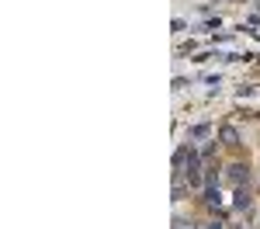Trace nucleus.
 <instances>
[{
	"label": "nucleus",
	"mask_w": 260,
	"mask_h": 229,
	"mask_svg": "<svg viewBox=\"0 0 260 229\" xmlns=\"http://www.w3.org/2000/svg\"><path fill=\"white\" fill-rule=\"evenodd\" d=\"M229 181L236 187H246V181H250V167L246 163H233L229 167Z\"/></svg>",
	"instance_id": "1"
},
{
	"label": "nucleus",
	"mask_w": 260,
	"mask_h": 229,
	"mask_svg": "<svg viewBox=\"0 0 260 229\" xmlns=\"http://www.w3.org/2000/svg\"><path fill=\"white\" fill-rule=\"evenodd\" d=\"M219 139H222L225 149H240V132H236L233 125H222V128H219Z\"/></svg>",
	"instance_id": "2"
},
{
	"label": "nucleus",
	"mask_w": 260,
	"mask_h": 229,
	"mask_svg": "<svg viewBox=\"0 0 260 229\" xmlns=\"http://www.w3.org/2000/svg\"><path fill=\"white\" fill-rule=\"evenodd\" d=\"M201 202H205L208 208H215L222 202V198H219V187H215V184H205V198H201Z\"/></svg>",
	"instance_id": "3"
},
{
	"label": "nucleus",
	"mask_w": 260,
	"mask_h": 229,
	"mask_svg": "<svg viewBox=\"0 0 260 229\" xmlns=\"http://www.w3.org/2000/svg\"><path fill=\"white\" fill-rule=\"evenodd\" d=\"M233 205H236V208H250V191H246V187H236V194H233Z\"/></svg>",
	"instance_id": "4"
},
{
	"label": "nucleus",
	"mask_w": 260,
	"mask_h": 229,
	"mask_svg": "<svg viewBox=\"0 0 260 229\" xmlns=\"http://www.w3.org/2000/svg\"><path fill=\"white\" fill-rule=\"evenodd\" d=\"M187 184H191L194 191H198V187H205V177H201L198 170H187Z\"/></svg>",
	"instance_id": "5"
},
{
	"label": "nucleus",
	"mask_w": 260,
	"mask_h": 229,
	"mask_svg": "<svg viewBox=\"0 0 260 229\" xmlns=\"http://www.w3.org/2000/svg\"><path fill=\"white\" fill-rule=\"evenodd\" d=\"M180 198H184V181L177 177V184H174V202H180Z\"/></svg>",
	"instance_id": "6"
},
{
	"label": "nucleus",
	"mask_w": 260,
	"mask_h": 229,
	"mask_svg": "<svg viewBox=\"0 0 260 229\" xmlns=\"http://www.w3.org/2000/svg\"><path fill=\"white\" fill-rule=\"evenodd\" d=\"M208 229H222V222H208Z\"/></svg>",
	"instance_id": "7"
}]
</instances>
